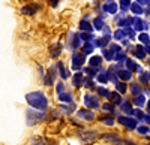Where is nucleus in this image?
<instances>
[{
	"label": "nucleus",
	"mask_w": 150,
	"mask_h": 145,
	"mask_svg": "<svg viewBox=\"0 0 150 145\" xmlns=\"http://www.w3.org/2000/svg\"><path fill=\"white\" fill-rule=\"evenodd\" d=\"M26 99L36 109H45L47 108V99L42 93H30L26 96Z\"/></svg>",
	"instance_id": "1"
},
{
	"label": "nucleus",
	"mask_w": 150,
	"mask_h": 145,
	"mask_svg": "<svg viewBox=\"0 0 150 145\" xmlns=\"http://www.w3.org/2000/svg\"><path fill=\"white\" fill-rule=\"evenodd\" d=\"M41 118H42V115L33 114V111H29V112H27V121H29V124H33V123H36V121H39Z\"/></svg>",
	"instance_id": "2"
},
{
	"label": "nucleus",
	"mask_w": 150,
	"mask_h": 145,
	"mask_svg": "<svg viewBox=\"0 0 150 145\" xmlns=\"http://www.w3.org/2000/svg\"><path fill=\"white\" fill-rule=\"evenodd\" d=\"M96 136H98V135L95 133V132H87V133H86V132H81V138H83L86 142H92Z\"/></svg>",
	"instance_id": "3"
},
{
	"label": "nucleus",
	"mask_w": 150,
	"mask_h": 145,
	"mask_svg": "<svg viewBox=\"0 0 150 145\" xmlns=\"http://www.w3.org/2000/svg\"><path fill=\"white\" fill-rule=\"evenodd\" d=\"M120 121H122L123 124H126L128 127H135V121H134V120H129V118H122Z\"/></svg>",
	"instance_id": "4"
},
{
	"label": "nucleus",
	"mask_w": 150,
	"mask_h": 145,
	"mask_svg": "<svg viewBox=\"0 0 150 145\" xmlns=\"http://www.w3.org/2000/svg\"><path fill=\"white\" fill-rule=\"evenodd\" d=\"M105 138L110 139L111 142H114V144H122V139L117 138V136H114V135H105Z\"/></svg>",
	"instance_id": "5"
},
{
	"label": "nucleus",
	"mask_w": 150,
	"mask_h": 145,
	"mask_svg": "<svg viewBox=\"0 0 150 145\" xmlns=\"http://www.w3.org/2000/svg\"><path fill=\"white\" fill-rule=\"evenodd\" d=\"M104 121H105V124H112V123H114V120L110 118V117H105V118H104Z\"/></svg>",
	"instance_id": "6"
},
{
	"label": "nucleus",
	"mask_w": 150,
	"mask_h": 145,
	"mask_svg": "<svg viewBox=\"0 0 150 145\" xmlns=\"http://www.w3.org/2000/svg\"><path fill=\"white\" fill-rule=\"evenodd\" d=\"M140 132H141V133H146L147 129H146V127H140Z\"/></svg>",
	"instance_id": "7"
},
{
	"label": "nucleus",
	"mask_w": 150,
	"mask_h": 145,
	"mask_svg": "<svg viewBox=\"0 0 150 145\" xmlns=\"http://www.w3.org/2000/svg\"><path fill=\"white\" fill-rule=\"evenodd\" d=\"M126 145H134V144H132L131 141H126Z\"/></svg>",
	"instance_id": "8"
}]
</instances>
